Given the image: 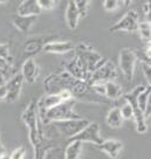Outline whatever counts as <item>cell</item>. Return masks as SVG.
I'll list each match as a JSON object with an SVG mask.
<instances>
[{
    "label": "cell",
    "instance_id": "cell-1",
    "mask_svg": "<svg viewBox=\"0 0 151 159\" xmlns=\"http://www.w3.org/2000/svg\"><path fill=\"white\" fill-rule=\"evenodd\" d=\"M21 119L25 123L28 129V137L34 150L41 146L42 143V134L39 126V112H38V103L35 101H32L28 103L21 115Z\"/></svg>",
    "mask_w": 151,
    "mask_h": 159
},
{
    "label": "cell",
    "instance_id": "cell-2",
    "mask_svg": "<svg viewBox=\"0 0 151 159\" xmlns=\"http://www.w3.org/2000/svg\"><path fill=\"white\" fill-rule=\"evenodd\" d=\"M75 101H66L61 102L60 104L55 105L46 111H39V117L42 118L43 123L48 124L50 122H60V120H67V119H76L81 118L80 115H77L74 111Z\"/></svg>",
    "mask_w": 151,
    "mask_h": 159
},
{
    "label": "cell",
    "instance_id": "cell-3",
    "mask_svg": "<svg viewBox=\"0 0 151 159\" xmlns=\"http://www.w3.org/2000/svg\"><path fill=\"white\" fill-rule=\"evenodd\" d=\"M75 57L79 61L81 67L86 70L88 74H91L106 61V59L102 55L98 54L96 50L91 49L86 43H81L77 46Z\"/></svg>",
    "mask_w": 151,
    "mask_h": 159
},
{
    "label": "cell",
    "instance_id": "cell-4",
    "mask_svg": "<svg viewBox=\"0 0 151 159\" xmlns=\"http://www.w3.org/2000/svg\"><path fill=\"white\" fill-rule=\"evenodd\" d=\"M145 87L143 85H138L135 89H132L129 93V94H126L123 96V99L128 102L129 104H131L132 109H134V116H132V119L135 122V126H136V131L138 134H145L146 130H148V124H146V118L144 117V114L142 112L140 108L137 107V102H136V97L137 95L141 93L142 90L144 89Z\"/></svg>",
    "mask_w": 151,
    "mask_h": 159
},
{
    "label": "cell",
    "instance_id": "cell-5",
    "mask_svg": "<svg viewBox=\"0 0 151 159\" xmlns=\"http://www.w3.org/2000/svg\"><path fill=\"white\" fill-rule=\"evenodd\" d=\"M137 60H138V57H137L136 52L132 50L131 48H123L120 52V55H118L120 69L129 83H131L132 77L135 75Z\"/></svg>",
    "mask_w": 151,
    "mask_h": 159
},
{
    "label": "cell",
    "instance_id": "cell-6",
    "mask_svg": "<svg viewBox=\"0 0 151 159\" xmlns=\"http://www.w3.org/2000/svg\"><path fill=\"white\" fill-rule=\"evenodd\" d=\"M69 140H80L82 143L89 142V143H93L96 146H98L103 142V138L101 136L100 124L97 122H89L79 134L71 137Z\"/></svg>",
    "mask_w": 151,
    "mask_h": 159
},
{
    "label": "cell",
    "instance_id": "cell-7",
    "mask_svg": "<svg viewBox=\"0 0 151 159\" xmlns=\"http://www.w3.org/2000/svg\"><path fill=\"white\" fill-rule=\"evenodd\" d=\"M140 22V16L135 10H130L126 13V15L118 20L116 24L109 28L110 33H118V32H129L134 33L137 32V26Z\"/></svg>",
    "mask_w": 151,
    "mask_h": 159
},
{
    "label": "cell",
    "instance_id": "cell-8",
    "mask_svg": "<svg viewBox=\"0 0 151 159\" xmlns=\"http://www.w3.org/2000/svg\"><path fill=\"white\" fill-rule=\"evenodd\" d=\"M116 77H117V70H116L115 65L109 60H106L97 69L91 73L88 82L89 83L108 82V81H114V79Z\"/></svg>",
    "mask_w": 151,
    "mask_h": 159
},
{
    "label": "cell",
    "instance_id": "cell-9",
    "mask_svg": "<svg viewBox=\"0 0 151 159\" xmlns=\"http://www.w3.org/2000/svg\"><path fill=\"white\" fill-rule=\"evenodd\" d=\"M55 123L56 129L60 131L61 134L71 138L73 136H75L83 129L89 120L86 118H76V119H67V120H60V122H54Z\"/></svg>",
    "mask_w": 151,
    "mask_h": 159
},
{
    "label": "cell",
    "instance_id": "cell-10",
    "mask_svg": "<svg viewBox=\"0 0 151 159\" xmlns=\"http://www.w3.org/2000/svg\"><path fill=\"white\" fill-rule=\"evenodd\" d=\"M22 84H24V79H22V75L15 74L14 76H12L10 80L6 81V90H7V94H6L5 101L8 103H13L16 99L20 97L21 89H22Z\"/></svg>",
    "mask_w": 151,
    "mask_h": 159
},
{
    "label": "cell",
    "instance_id": "cell-11",
    "mask_svg": "<svg viewBox=\"0 0 151 159\" xmlns=\"http://www.w3.org/2000/svg\"><path fill=\"white\" fill-rule=\"evenodd\" d=\"M38 21V15H19L16 14L13 16L12 22L16 30L22 34L30 33L32 27L35 25Z\"/></svg>",
    "mask_w": 151,
    "mask_h": 159
},
{
    "label": "cell",
    "instance_id": "cell-12",
    "mask_svg": "<svg viewBox=\"0 0 151 159\" xmlns=\"http://www.w3.org/2000/svg\"><path fill=\"white\" fill-rule=\"evenodd\" d=\"M43 52L46 53H50V54H68L74 50V45L71 41L66 40V41H48L43 48Z\"/></svg>",
    "mask_w": 151,
    "mask_h": 159
},
{
    "label": "cell",
    "instance_id": "cell-13",
    "mask_svg": "<svg viewBox=\"0 0 151 159\" xmlns=\"http://www.w3.org/2000/svg\"><path fill=\"white\" fill-rule=\"evenodd\" d=\"M97 148L102 152H104L109 158L117 159L120 157L122 150H123V143L121 140H117V139H106Z\"/></svg>",
    "mask_w": 151,
    "mask_h": 159
},
{
    "label": "cell",
    "instance_id": "cell-14",
    "mask_svg": "<svg viewBox=\"0 0 151 159\" xmlns=\"http://www.w3.org/2000/svg\"><path fill=\"white\" fill-rule=\"evenodd\" d=\"M21 75L24 81H26L27 83H34L39 76V67L36 65V62L34 61V59L28 57L26 59V61L24 62V65L21 67Z\"/></svg>",
    "mask_w": 151,
    "mask_h": 159
},
{
    "label": "cell",
    "instance_id": "cell-15",
    "mask_svg": "<svg viewBox=\"0 0 151 159\" xmlns=\"http://www.w3.org/2000/svg\"><path fill=\"white\" fill-rule=\"evenodd\" d=\"M40 12L36 0H22L16 8V14L19 15H39Z\"/></svg>",
    "mask_w": 151,
    "mask_h": 159
},
{
    "label": "cell",
    "instance_id": "cell-16",
    "mask_svg": "<svg viewBox=\"0 0 151 159\" xmlns=\"http://www.w3.org/2000/svg\"><path fill=\"white\" fill-rule=\"evenodd\" d=\"M80 18V12L76 8L75 4L71 0L68 2V5H67V10H66V22H67V26L71 30H75L77 25H79Z\"/></svg>",
    "mask_w": 151,
    "mask_h": 159
},
{
    "label": "cell",
    "instance_id": "cell-17",
    "mask_svg": "<svg viewBox=\"0 0 151 159\" xmlns=\"http://www.w3.org/2000/svg\"><path fill=\"white\" fill-rule=\"evenodd\" d=\"M106 120H107V124L109 125L110 128L112 129H120L123 124V117H122L121 115V111H120V108H111L109 110V112L107 115L106 117Z\"/></svg>",
    "mask_w": 151,
    "mask_h": 159
},
{
    "label": "cell",
    "instance_id": "cell-18",
    "mask_svg": "<svg viewBox=\"0 0 151 159\" xmlns=\"http://www.w3.org/2000/svg\"><path fill=\"white\" fill-rule=\"evenodd\" d=\"M47 42H48V41L46 39H30L26 42L25 47H24V52H25L26 55L33 56V55L38 54V53L43 48V46H45Z\"/></svg>",
    "mask_w": 151,
    "mask_h": 159
},
{
    "label": "cell",
    "instance_id": "cell-19",
    "mask_svg": "<svg viewBox=\"0 0 151 159\" xmlns=\"http://www.w3.org/2000/svg\"><path fill=\"white\" fill-rule=\"evenodd\" d=\"M83 143L80 140H69L65 151V159H79Z\"/></svg>",
    "mask_w": 151,
    "mask_h": 159
},
{
    "label": "cell",
    "instance_id": "cell-20",
    "mask_svg": "<svg viewBox=\"0 0 151 159\" xmlns=\"http://www.w3.org/2000/svg\"><path fill=\"white\" fill-rule=\"evenodd\" d=\"M104 88L106 93L104 96L109 99H120L122 97V87L117 84L114 81H108L104 82Z\"/></svg>",
    "mask_w": 151,
    "mask_h": 159
},
{
    "label": "cell",
    "instance_id": "cell-21",
    "mask_svg": "<svg viewBox=\"0 0 151 159\" xmlns=\"http://www.w3.org/2000/svg\"><path fill=\"white\" fill-rule=\"evenodd\" d=\"M150 95H151V87H145L144 89L142 90L140 94L137 95L136 97V102H137V107L140 108L142 112L144 114V111H145L146 107L148 104H150Z\"/></svg>",
    "mask_w": 151,
    "mask_h": 159
},
{
    "label": "cell",
    "instance_id": "cell-22",
    "mask_svg": "<svg viewBox=\"0 0 151 159\" xmlns=\"http://www.w3.org/2000/svg\"><path fill=\"white\" fill-rule=\"evenodd\" d=\"M137 32L140 33L141 39L148 43L150 42V36H151V28H150V21H140L138 26H137Z\"/></svg>",
    "mask_w": 151,
    "mask_h": 159
},
{
    "label": "cell",
    "instance_id": "cell-23",
    "mask_svg": "<svg viewBox=\"0 0 151 159\" xmlns=\"http://www.w3.org/2000/svg\"><path fill=\"white\" fill-rule=\"evenodd\" d=\"M75 4L76 8L79 10L81 16H86L89 11V5H90V0H71Z\"/></svg>",
    "mask_w": 151,
    "mask_h": 159
},
{
    "label": "cell",
    "instance_id": "cell-24",
    "mask_svg": "<svg viewBox=\"0 0 151 159\" xmlns=\"http://www.w3.org/2000/svg\"><path fill=\"white\" fill-rule=\"evenodd\" d=\"M123 98V97H122ZM120 111H121V115L123 119H130L132 118V116H134V109H132V107L131 104H129L128 102L124 101V104L122 105L121 108H120Z\"/></svg>",
    "mask_w": 151,
    "mask_h": 159
},
{
    "label": "cell",
    "instance_id": "cell-25",
    "mask_svg": "<svg viewBox=\"0 0 151 159\" xmlns=\"http://www.w3.org/2000/svg\"><path fill=\"white\" fill-rule=\"evenodd\" d=\"M120 7V1L118 0H104L103 1V8L107 12H114Z\"/></svg>",
    "mask_w": 151,
    "mask_h": 159
},
{
    "label": "cell",
    "instance_id": "cell-26",
    "mask_svg": "<svg viewBox=\"0 0 151 159\" xmlns=\"http://www.w3.org/2000/svg\"><path fill=\"white\" fill-rule=\"evenodd\" d=\"M41 11H52L55 7L54 0H36Z\"/></svg>",
    "mask_w": 151,
    "mask_h": 159
},
{
    "label": "cell",
    "instance_id": "cell-27",
    "mask_svg": "<svg viewBox=\"0 0 151 159\" xmlns=\"http://www.w3.org/2000/svg\"><path fill=\"white\" fill-rule=\"evenodd\" d=\"M141 67H142V71H143V74H144V77H145V80L149 82V84H150V82H151L150 62H148V61H141Z\"/></svg>",
    "mask_w": 151,
    "mask_h": 159
},
{
    "label": "cell",
    "instance_id": "cell-28",
    "mask_svg": "<svg viewBox=\"0 0 151 159\" xmlns=\"http://www.w3.org/2000/svg\"><path fill=\"white\" fill-rule=\"evenodd\" d=\"M26 157V148L20 146L18 149H15L12 153L10 154V159H25Z\"/></svg>",
    "mask_w": 151,
    "mask_h": 159
},
{
    "label": "cell",
    "instance_id": "cell-29",
    "mask_svg": "<svg viewBox=\"0 0 151 159\" xmlns=\"http://www.w3.org/2000/svg\"><path fill=\"white\" fill-rule=\"evenodd\" d=\"M10 63L6 59H2L0 57V74L7 76L8 75V71H10Z\"/></svg>",
    "mask_w": 151,
    "mask_h": 159
},
{
    "label": "cell",
    "instance_id": "cell-30",
    "mask_svg": "<svg viewBox=\"0 0 151 159\" xmlns=\"http://www.w3.org/2000/svg\"><path fill=\"white\" fill-rule=\"evenodd\" d=\"M0 57L6 60L10 59V46L7 43H0Z\"/></svg>",
    "mask_w": 151,
    "mask_h": 159
},
{
    "label": "cell",
    "instance_id": "cell-31",
    "mask_svg": "<svg viewBox=\"0 0 151 159\" xmlns=\"http://www.w3.org/2000/svg\"><path fill=\"white\" fill-rule=\"evenodd\" d=\"M143 14L145 16L146 21H150V1L143 5Z\"/></svg>",
    "mask_w": 151,
    "mask_h": 159
},
{
    "label": "cell",
    "instance_id": "cell-32",
    "mask_svg": "<svg viewBox=\"0 0 151 159\" xmlns=\"http://www.w3.org/2000/svg\"><path fill=\"white\" fill-rule=\"evenodd\" d=\"M0 159H10V156L7 153V150L4 145L0 144Z\"/></svg>",
    "mask_w": 151,
    "mask_h": 159
},
{
    "label": "cell",
    "instance_id": "cell-33",
    "mask_svg": "<svg viewBox=\"0 0 151 159\" xmlns=\"http://www.w3.org/2000/svg\"><path fill=\"white\" fill-rule=\"evenodd\" d=\"M6 94H7V90H6L5 85L0 87V101H2V99L6 98Z\"/></svg>",
    "mask_w": 151,
    "mask_h": 159
},
{
    "label": "cell",
    "instance_id": "cell-34",
    "mask_svg": "<svg viewBox=\"0 0 151 159\" xmlns=\"http://www.w3.org/2000/svg\"><path fill=\"white\" fill-rule=\"evenodd\" d=\"M46 154V150H42V151H38L35 152V156H34V159H43Z\"/></svg>",
    "mask_w": 151,
    "mask_h": 159
},
{
    "label": "cell",
    "instance_id": "cell-35",
    "mask_svg": "<svg viewBox=\"0 0 151 159\" xmlns=\"http://www.w3.org/2000/svg\"><path fill=\"white\" fill-rule=\"evenodd\" d=\"M145 55L146 57L149 59V61H150V57H151V48H150V42H148L145 46Z\"/></svg>",
    "mask_w": 151,
    "mask_h": 159
},
{
    "label": "cell",
    "instance_id": "cell-36",
    "mask_svg": "<svg viewBox=\"0 0 151 159\" xmlns=\"http://www.w3.org/2000/svg\"><path fill=\"white\" fill-rule=\"evenodd\" d=\"M6 76L5 75H2V74H0V87H2V85H5L6 84Z\"/></svg>",
    "mask_w": 151,
    "mask_h": 159
},
{
    "label": "cell",
    "instance_id": "cell-37",
    "mask_svg": "<svg viewBox=\"0 0 151 159\" xmlns=\"http://www.w3.org/2000/svg\"><path fill=\"white\" fill-rule=\"evenodd\" d=\"M131 1H132V0H122V2H123V4H124V6H126V7L130 5Z\"/></svg>",
    "mask_w": 151,
    "mask_h": 159
},
{
    "label": "cell",
    "instance_id": "cell-38",
    "mask_svg": "<svg viewBox=\"0 0 151 159\" xmlns=\"http://www.w3.org/2000/svg\"><path fill=\"white\" fill-rule=\"evenodd\" d=\"M6 2H8V0H0V5H4Z\"/></svg>",
    "mask_w": 151,
    "mask_h": 159
},
{
    "label": "cell",
    "instance_id": "cell-39",
    "mask_svg": "<svg viewBox=\"0 0 151 159\" xmlns=\"http://www.w3.org/2000/svg\"><path fill=\"white\" fill-rule=\"evenodd\" d=\"M59 1H60V0H54V2H55V5H56V4H57V2H59Z\"/></svg>",
    "mask_w": 151,
    "mask_h": 159
},
{
    "label": "cell",
    "instance_id": "cell-40",
    "mask_svg": "<svg viewBox=\"0 0 151 159\" xmlns=\"http://www.w3.org/2000/svg\"><path fill=\"white\" fill-rule=\"evenodd\" d=\"M43 159H46V158H43Z\"/></svg>",
    "mask_w": 151,
    "mask_h": 159
}]
</instances>
